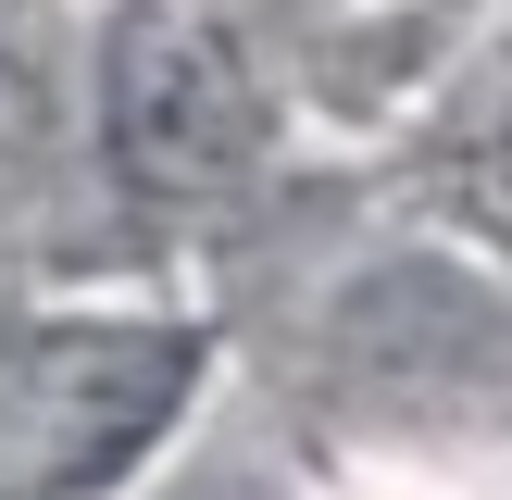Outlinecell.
Here are the masks:
<instances>
[{"instance_id": "cell-1", "label": "cell", "mask_w": 512, "mask_h": 500, "mask_svg": "<svg viewBox=\"0 0 512 500\" xmlns=\"http://www.w3.org/2000/svg\"><path fill=\"white\" fill-rule=\"evenodd\" d=\"M100 150L138 213H213L263 163L250 38L200 0H125L100 38Z\"/></svg>"}]
</instances>
